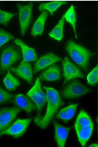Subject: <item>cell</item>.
<instances>
[{
	"instance_id": "obj_26",
	"label": "cell",
	"mask_w": 98,
	"mask_h": 147,
	"mask_svg": "<svg viewBox=\"0 0 98 147\" xmlns=\"http://www.w3.org/2000/svg\"><path fill=\"white\" fill-rule=\"evenodd\" d=\"M87 83L92 86H95L98 82V66H95L87 76Z\"/></svg>"
},
{
	"instance_id": "obj_16",
	"label": "cell",
	"mask_w": 98,
	"mask_h": 147,
	"mask_svg": "<svg viewBox=\"0 0 98 147\" xmlns=\"http://www.w3.org/2000/svg\"><path fill=\"white\" fill-rule=\"evenodd\" d=\"M40 79L46 81H54L59 80L61 79V70L60 67L52 64L46 70L40 74Z\"/></svg>"
},
{
	"instance_id": "obj_2",
	"label": "cell",
	"mask_w": 98,
	"mask_h": 147,
	"mask_svg": "<svg viewBox=\"0 0 98 147\" xmlns=\"http://www.w3.org/2000/svg\"><path fill=\"white\" fill-rule=\"evenodd\" d=\"M75 130L81 146L85 147L92 134L94 125L90 117L85 110H81L76 118Z\"/></svg>"
},
{
	"instance_id": "obj_19",
	"label": "cell",
	"mask_w": 98,
	"mask_h": 147,
	"mask_svg": "<svg viewBox=\"0 0 98 147\" xmlns=\"http://www.w3.org/2000/svg\"><path fill=\"white\" fill-rule=\"evenodd\" d=\"M65 21V13H64L59 22L56 25L54 28L49 33L50 38L56 41H61L63 38V28Z\"/></svg>"
},
{
	"instance_id": "obj_29",
	"label": "cell",
	"mask_w": 98,
	"mask_h": 147,
	"mask_svg": "<svg viewBox=\"0 0 98 147\" xmlns=\"http://www.w3.org/2000/svg\"><path fill=\"white\" fill-rule=\"evenodd\" d=\"M0 137H1V136H0Z\"/></svg>"
},
{
	"instance_id": "obj_25",
	"label": "cell",
	"mask_w": 98,
	"mask_h": 147,
	"mask_svg": "<svg viewBox=\"0 0 98 147\" xmlns=\"http://www.w3.org/2000/svg\"><path fill=\"white\" fill-rule=\"evenodd\" d=\"M14 39V36L11 33L5 31L4 29L0 28V48L5 43Z\"/></svg>"
},
{
	"instance_id": "obj_27",
	"label": "cell",
	"mask_w": 98,
	"mask_h": 147,
	"mask_svg": "<svg viewBox=\"0 0 98 147\" xmlns=\"http://www.w3.org/2000/svg\"><path fill=\"white\" fill-rule=\"evenodd\" d=\"M90 147H98V144L97 143H93L89 146Z\"/></svg>"
},
{
	"instance_id": "obj_10",
	"label": "cell",
	"mask_w": 98,
	"mask_h": 147,
	"mask_svg": "<svg viewBox=\"0 0 98 147\" xmlns=\"http://www.w3.org/2000/svg\"><path fill=\"white\" fill-rule=\"evenodd\" d=\"M63 76L64 77L63 84H66L69 81L77 78L85 77L84 74L75 64L69 60L68 57H65L62 61Z\"/></svg>"
},
{
	"instance_id": "obj_5",
	"label": "cell",
	"mask_w": 98,
	"mask_h": 147,
	"mask_svg": "<svg viewBox=\"0 0 98 147\" xmlns=\"http://www.w3.org/2000/svg\"><path fill=\"white\" fill-rule=\"evenodd\" d=\"M20 57L18 49L15 47L9 45L4 47L1 52L0 61V74H2L17 62Z\"/></svg>"
},
{
	"instance_id": "obj_17",
	"label": "cell",
	"mask_w": 98,
	"mask_h": 147,
	"mask_svg": "<svg viewBox=\"0 0 98 147\" xmlns=\"http://www.w3.org/2000/svg\"><path fill=\"white\" fill-rule=\"evenodd\" d=\"M48 16V12L46 11H42L41 13L36 20L32 28L31 32L32 36H36L38 35H41L43 34Z\"/></svg>"
},
{
	"instance_id": "obj_12",
	"label": "cell",
	"mask_w": 98,
	"mask_h": 147,
	"mask_svg": "<svg viewBox=\"0 0 98 147\" xmlns=\"http://www.w3.org/2000/svg\"><path fill=\"white\" fill-rule=\"evenodd\" d=\"M61 60H62V58L56 55L51 53H47L41 56L39 59H37L34 65L33 72L34 74H36Z\"/></svg>"
},
{
	"instance_id": "obj_18",
	"label": "cell",
	"mask_w": 98,
	"mask_h": 147,
	"mask_svg": "<svg viewBox=\"0 0 98 147\" xmlns=\"http://www.w3.org/2000/svg\"><path fill=\"white\" fill-rule=\"evenodd\" d=\"M77 107L78 104H72L62 109L57 113L56 118L63 120L65 123L69 121L75 116Z\"/></svg>"
},
{
	"instance_id": "obj_28",
	"label": "cell",
	"mask_w": 98,
	"mask_h": 147,
	"mask_svg": "<svg viewBox=\"0 0 98 147\" xmlns=\"http://www.w3.org/2000/svg\"><path fill=\"white\" fill-rule=\"evenodd\" d=\"M92 1H94V0H92Z\"/></svg>"
},
{
	"instance_id": "obj_13",
	"label": "cell",
	"mask_w": 98,
	"mask_h": 147,
	"mask_svg": "<svg viewBox=\"0 0 98 147\" xmlns=\"http://www.w3.org/2000/svg\"><path fill=\"white\" fill-rule=\"evenodd\" d=\"M54 129V139L57 147H64L70 127H64L56 120L53 121Z\"/></svg>"
},
{
	"instance_id": "obj_23",
	"label": "cell",
	"mask_w": 98,
	"mask_h": 147,
	"mask_svg": "<svg viewBox=\"0 0 98 147\" xmlns=\"http://www.w3.org/2000/svg\"><path fill=\"white\" fill-rule=\"evenodd\" d=\"M16 16V13L5 11L0 9V24L7 26L9 22L13 17Z\"/></svg>"
},
{
	"instance_id": "obj_6",
	"label": "cell",
	"mask_w": 98,
	"mask_h": 147,
	"mask_svg": "<svg viewBox=\"0 0 98 147\" xmlns=\"http://www.w3.org/2000/svg\"><path fill=\"white\" fill-rule=\"evenodd\" d=\"M92 89L84 85L77 80L68 84L62 90V96L67 100L76 99L92 92Z\"/></svg>"
},
{
	"instance_id": "obj_4",
	"label": "cell",
	"mask_w": 98,
	"mask_h": 147,
	"mask_svg": "<svg viewBox=\"0 0 98 147\" xmlns=\"http://www.w3.org/2000/svg\"><path fill=\"white\" fill-rule=\"evenodd\" d=\"M26 96L30 98L35 105L36 116L34 119V122L36 123L41 118L43 109L47 102L46 94H45L42 89L39 77L37 78L34 85L28 92Z\"/></svg>"
},
{
	"instance_id": "obj_9",
	"label": "cell",
	"mask_w": 98,
	"mask_h": 147,
	"mask_svg": "<svg viewBox=\"0 0 98 147\" xmlns=\"http://www.w3.org/2000/svg\"><path fill=\"white\" fill-rule=\"evenodd\" d=\"M20 111L21 109L17 107L0 110V132L6 129L11 125Z\"/></svg>"
},
{
	"instance_id": "obj_14",
	"label": "cell",
	"mask_w": 98,
	"mask_h": 147,
	"mask_svg": "<svg viewBox=\"0 0 98 147\" xmlns=\"http://www.w3.org/2000/svg\"><path fill=\"white\" fill-rule=\"evenodd\" d=\"M13 101L17 107L23 110L27 113H30L36 109L34 103L28 96L20 93L14 96Z\"/></svg>"
},
{
	"instance_id": "obj_7",
	"label": "cell",
	"mask_w": 98,
	"mask_h": 147,
	"mask_svg": "<svg viewBox=\"0 0 98 147\" xmlns=\"http://www.w3.org/2000/svg\"><path fill=\"white\" fill-rule=\"evenodd\" d=\"M18 8L20 32L21 35H25L29 27L32 18L33 5L31 3L26 5L17 4Z\"/></svg>"
},
{
	"instance_id": "obj_8",
	"label": "cell",
	"mask_w": 98,
	"mask_h": 147,
	"mask_svg": "<svg viewBox=\"0 0 98 147\" xmlns=\"http://www.w3.org/2000/svg\"><path fill=\"white\" fill-rule=\"evenodd\" d=\"M31 118L18 119L8 128L0 132V136L7 135L12 136L15 139L19 138L25 134L31 122Z\"/></svg>"
},
{
	"instance_id": "obj_11",
	"label": "cell",
	"mask_w": 98,
	"mask_h": 147,
	"mask_svg": "<svg viewBox=\"0 0 98 147\" xmlns=\"http://www.w3.org/2000/svg\"><path fill=\"white\" fill-rule=\"evenodd\" d=\"M10 71L22 78L29 84H31L33 79V69L28 62L22 61L20 65L16 67H10Z\"/></svg>"
},
{
	"instance_id": "obj_20",
	"label": "cell",
	"mask_w": 98,
	"mask_h": 147,
	"mask_svg": "<svg viewBox=\"0 0 98 147\" xmlns=\"http://www.w3.org/2000/svg\"><path fill=\"white\" fill-rule=\"evenodd\" d=\"M61 2H56V1H50L43 2L40 4L38 9L40 11H46L49 12L51 16H53L55 12L61 5H63Z\"/></svg>"
},
{
	"instance_id": "obj_24",
	"label": "cell",
	"mask_w": 98,
	"mask_h": 147,
	"mask_svg": "<svg viewBox=\"0 0 98 147\" xmlns=\"http://www.w3.org/2000/svg\"><path fill=\"white\" fill-rule=\"evenodd\" d=\"M14 95L5 90L0 86V105L4 104L13 101Z\"/></svg>"
},
{
	"instance_id": "obj_21",
	"label": "cell",
	"mask_w": 98,
	"mask_h": 147,
	"mask_svg": "<svg viewBox=\"0 0 98 147\" xmlns=\"http://www.w3.org/2000/svg\"><path fill=\"white\" fill-rule=\"evenodd\" d=\"M65 13V20L71 26L75 34L76 39H78V35L76 30V16L75 13V8L72 5Z\"/></svg>"
},
{
	"instance_id": "obj_3",
	"label": "cell",
	"mask_w": 98,
	"mask_h": 147,
	"mask_svg": "<svg viewBox=\"0 0 98 147\" xmlns=\"http://www.w3.org/2000/svg\"><path fill=\"white\" fill-rule=\"evenodd\" d=\"M66 51L77 64L82 68V70L87 71L89 67L90 59L93 56L94 53L72 40H69L66 43Z\"/></svg>"
},
{
	"instance_id": "obj_22",
	"label": "cell",
	"mask_w": 98,
	"mask_h": 147,
	"mask_svg": "<svg viewBox=\"0 0 98 147\" xmlns=\"http://www.w3.org/2000/svg\"><path fill=\"white\" fill-rule=\"evenodd\" d=\"M3 84L6 88L10 92L15 91L16 88L19 87L20 85V82L18 79L13 76L9 71H8L7 75L3 79Z\"/></svg>"
},
{
	"instance_id": "obj_1",
	"label": "cell",
	"mask_w": 98,
	"mask_h": 147,
	"mask_svg": "<svg viewBox=\"0 0 98 147\" xmlns=\"http://www.w3.org/2000/svg\"><path fill=\"white\" fill-rule=\"evenodd\" d=\"M43 88L46 91L47 110L43 118H41L35 124L40 128L45 129L48 126L59 108L63 105L64 103L56 89L46 86Z\"/></svg>"
},
{
	"instance_id": "obj_15",
	"label": "cell",
	"mask_w": 98,
	"mask_h": 147,
	"mask_svg": "<svg viewBox=\"0 0 98 147\" xmlns=\"http://www.w3.org/2000/svg\"><path fill=\"white\" fill-rule=\"evenodd\" d=\"M14 42L20 47L22 51L23 61L25 62H35L38 59V56L35 49L24 43L21 40L15 39Z\"/></svg>"
}]
</instances>
